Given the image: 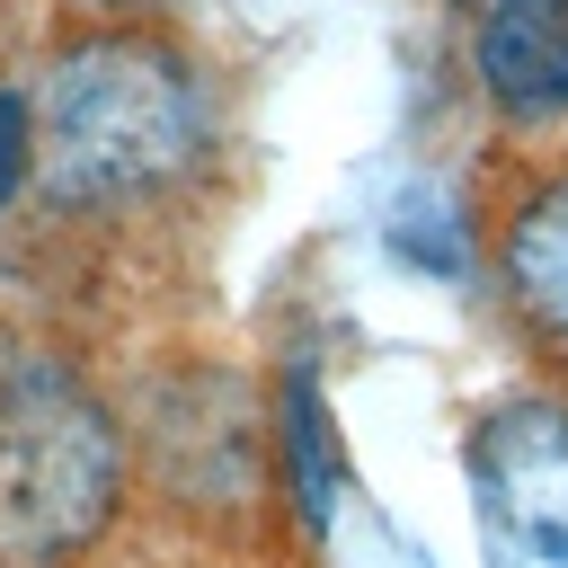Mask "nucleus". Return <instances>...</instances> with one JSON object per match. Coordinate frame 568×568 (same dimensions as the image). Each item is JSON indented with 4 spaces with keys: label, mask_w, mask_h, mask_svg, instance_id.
<instances>
[{
    "label": "nucleus",
    "mask_w": 568,
    "mask_h": 568,
    "mask_svg": "<svg viewBox=\"0 0 568 568\" xmlns=\"http://www.w3.org/2000/svg\"><path fill=\"white\" fill-rule=\"evenodd\" d=\"M479 80L515 115L568 106V0H479Z\"/></svg>",
    "instance_id": "obj_4"
},
{
    "label": "nucleus",
    "mask_w": 568,
    "mask_h": 568,
    "mask_svg": "<svg viewBox=\"0 0 568 568\" xmlns=\"http://www.w3.org/2000/svg\"><path fill=\"white\" fill-rule=\"evenodd\" d=\"M27 169H36V106L27 98H0V204L18 195Z\"/></svg>",
    "instance_id": "obj_7"
},
{
    "label": "nucleus",
    "mask_w": 568,
    "mask_h": 568,
    "mask_svg": "<svg viewBox=\"0 0 568 568\" xmlns=\"http://www.w3.org/2000/svg\"><path fill=\"white\" fill-rule=\"evenodd\" d=\"M36 106V169L62 204H124L204 151V89L160 36H80L53 53Z\"/></svg>",
    "instance_id": "obj_1"
},
{
    "label": "nucleus",
    "mask_w": 568,
    "mask_h": 568,
    "mask_svg": "<svg viewBox=\"0 0 568 568\" xmlns=\"http://www.w3.org/2000/svg\"><path fill=\"white\" fill-rule=\"evenodd\" d=\"M284 470H293V506H302V524L320 532L328 506H337V435H328V408H320L311 364L284 373Z\"/></svg>",
    "instance_id": "obj_6"
},
{
    "label": "nucleus",
    "mask_w": 568,
    "mask_h": 568,
    "mask_svg": "<svg viewBox=\"0 0 568 568\" xmlns=\"http://www.w3.org/2000/svg\"><path fill=\"white\" fill-rule=\"evenodd\" d=\"M115 506V426L106 408L27 364L0 382V559L9 568H62L98 541Z\"/></svg>",
    "instance_id": "obj_2"
},
{
    "label": "nucleus",
    "mask_w": 568,
    "mask_h": 568,
    "mask_svg": "<svg viewBox=\"0 0 568 568\" xmlns=\"http://www.w3.org/2000/svg\"><path fill=\"white\" fill-rule=\"evenodd\" d=\"M506 284H515V302L568 346V178H550V186L515 213V231H506Z\"/></svg>",
    "instance_id": "obj_5"
},
{
    "label": "nucleus",
    "mask_w": 568,
    "mask_h": 568,
    "mask_svg": "<svg viewBox=\"0 0 568 568\" xmlns=\"http://www.w3.org/2000/svg\"><path fill=\"white\" fill-rule=\"evenodd\" d=\"M470 506L488 568H568V408H488L470 435Z\"/></svg>",
    "instance_id": "obj_3"
}]
</instances>
